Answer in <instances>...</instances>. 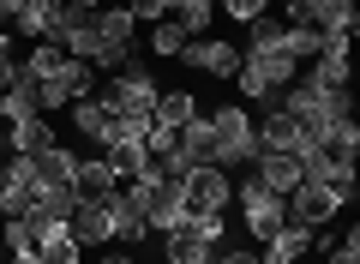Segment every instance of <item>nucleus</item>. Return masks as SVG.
Listing matches in <instances>:
<instances>
[{"label":"nucleus","mask_w":360,"mask_h":264,"mask_svg":"<svg viewBox=\"0 0 360 264\" xmlns=\"http://www.w3.org/2000/svg\"><path fill=\"white\" fill-rule=\"evenodd\" d=\"M210 120V168H222V175H234V168H252L258 156V132H252V108L246 102H222V108L205 114Z\"/></svg>","instance_id":"1"},{"label":"nucleus","mask_w":360,"mask_h":264,"mask_svg":"<svg viewBox=\"0 0 360 264\" xmlns=\"http://www.w3.org/2000/svg\"><path fill=\"white\" fill-rule=\"evenodd\" d=\"M96 96L108 102V114H139V120H150L156 114V78L144 73V66H127V73H108V78H96Z\"/></svg>","instance_id":"2"},{"label":"nucleus","mask_w":360,"mask_h":264,"mask_svg":"<svg viewBox=\"0 0 360 264\" xmlns=\"http://www.w3.org/2000/svg\"><path fill=\"white\" fill-rule=\"evenodd\" d=\"M234 204H240V222H246V234H252V246H264V240L288 222L283 199H276L258 175H252V180H234Z\"/></svg>","instance_id":"3"},{"label":"nucleus","mask_w":360,"mask_h":264,"mask_svg":"<svg viewBox=\"0 0 360 264\" xmlns=\"http://www.w3.org/2000/svg\"><path fill=\"white\" fill-rule=\"evenodd\" d=\"M115 192H120V187H115ZM115 192H103V199H78V210L66 216V234H72L84 252L115 246V228H108V199H115Z\"/></svg>","instance_id":"4"},{"label":"nucleus","mask_w":360,"mask_h":264,"mask_svg":"<svg viewBox=\"0 0 360 264\" xmlns=\"http://www.w3.org/2000/svg\"><path fill=\"white\" fill-rule=\"evenodd\" d=\"M180 192H186V216H198V210H229L234 204V180L222 175V168H193V175L180 180Z\"/></svg>","instance_id":"5"},{"label":"nucleus","mask_w":360,"mask_h":264,"mask_svg":"<svg viewBox=\"0 0 360 264\" xmlns=\"http://www.w3.org/2000/svg\"><path fill=\"white\" fill-rule=\"evenodd\" d=\"M283 210H288V222L324 228V222H336V216H342V204H336V192H330V187H319V180H300V187L283 199Z\"/></svg>","instance_id":"6"},{"label":"nucleus","mask_w":360,"mask_h":264,"mask_svg":"<svg viewBox=\"0 0 360 264\" xmlns=\"http://www.w3.org/2000/svg\"><path fill=\"white\" fill-rule=\"evenodd\" d=\"M174 61H186L193 73H210V78H234L240 73V49H234L229 37H193Z\"/></svg>","instance_id":"7"},{"label":"nucleus","mask_w":360,"mask_h":264,"mask_svg":"<svg viewBox=\"0 0 360 264\" xmlns=\"http://www.w3.org/2000/svg\"><path fill=\"white\" fill-rule=\"evenodd\" d=\"M252 132H258V151H283V156H307L312 144H307V126L295 120V114H264V120H252Z\"/></svg>","instance_id":"8"},{"label":"nucleus","mask_w":360,"mask_h":264,"mask_svg":"<svg viewBox=\"0 0 360 264\" xmlns=\"http://www.w3.org/2000/svg\"><path fill=\"white\" fill-rule=\"evenodd\" d=\"M72 108V132L84 144H96V151H108V139H115V120L120 114H108V102L103 96H78V102H66Z\"/></svg>","instance_id":"9"},{"label":"nucleus","mask_w":360,"mask_h":264,"mask_svg":"<svg viewBox=\"0 0 360 264\" xmlns=\"http://www.w3.org/2000/svg\"><path fill=\"white\" fill-rule=\"evenodd\" d=\"M60 13H66V0H25V6H18L13 13V42L18 37H30V42H49L54 37V25H60Z\"/></svg>","instance_id":"10"},{"label":"nucleus","mask_w":360,"mask_h":264,"mask_svg":"<svg viewBox=\"0 0 360 264\" xmlns=\"http://www.w3.org/2000/svg\"><path fill=\"white\" fill-rule=\"evenodd\" d=\"M6 144H13V156H37L49 144H60V132H54L49 114H25V120H6Z\"/></svg>","instance_id":"11"},{"label":"nucleus","mask_w":360,"mask_h":264,"mask_svg":"<svg viewBox=\"0 0 360 264\" xmlns=\"http://www.w3.org/2000/svg\"><path fill=\"white\" fill-rule=\"evenodd\" d=\"M307 73L319 78L324 90H348V84H354V54H348V42H330V37H324V54L307 66Z\"/></svg>","instance_id":"12"},{"label":"nucleus","mask_w":360,"mask_h":264,"mask_svg":"<svg viewBox=\"0 0 360 264\" xmlns=\"http://www.w3.org/2000/svg\"><path fill=\"white\" fill-rule=\"evenodd\" d=\"M30 168H37V187H72L78 180V151L72 144H49V151L30 156Z\"/></svg>","instance_id":"13"},{"label":"nucleus","mask_w":360,"mask_h":264,"mask_svg":"<svg viewBox=\"0 0 360 264\" xmlns=\"http://www.w3.org/2000/svg\"><path fill=\"white\" fill-rule=\"evenodd\" d=\"M108 228H115L120 246H144V240H156V234H150V216H144L139 204H127L120 192L108 199Z\"/></svg>","instance_id":"14"},{"label":"nucleus","mask_w":360,"mask_h":264,"mask_svg":"<svg viewBox=\"0 0 360 264\" xmlns=\"http://www.w3.org/2000/svg\"><path fill=\"white\" fill-rule=\"evenodd\" d=\"M252 175L264 180V187L276 192V199H288V192L300 187V156H283V151H264V156H258V163H252Z\"/></svg>","instance_id":"15"},{"label":"nucleus","mask_w":360,"mask_h":264,"mask_svg":"<svg viewBox=\"0 0 360 264\" xmlns=\"http://www.w3.org/2000/svg\"><path fill=\"white\" fill-rule=\"evenodd\" d=\"M312 25H319L330 42H354L360 37V6H354V0H324Z\"/></svg>","instance_id":"16"},{"label":"nucleus","mask_w":360,"mask_h":264,"mask_svg":"<svg viewBox=\"0 0 360 264\" xmlns=\"http://www.w3.org/2000/svg\"><path fill=\"white\" fill-rule=\"evenodd\" d=\"M96 37H103V49H139V18L127 6H103L96 13Z\"/></svg>","instance_id":"17"},{"label":"nucleus","mask_w":360,"mask_h":264,"mask_svg":"<svg viewBox=\"0 0 360 264\" xmlns=\"http://www.w3.org/2000/svg\"><path fill=\"white\" fill-rule=\"evenodd\" d=\"M115 187H120V175L108 168V156H78V180H72L78 199H103V192H115Z\"/></svg>","instance_id":"18"},{"label":"nucleus","mask_w":360,"mask_h":264,"mask_svg":"<svg viewBox=\"0 0 360 264\" xmlns=\"http://www.w3.org/2000/svg\"><path fill=\"white\" fill-rule=\"evenodd\" d=\"M162 258H168V264H205L210 246L198 240L193 222H180V228H168V234H162Z\"/></svg>","instance_id":"19"},{"label":"nucleus","mask_w":360,"mask_h":264,"mask_svg":"<svg viewBox=\"0 0 360 264\" xmlns=\"http://www.w3.org/2000/svg\"><path fill=\"white\" fill-rule=\"evenodd\" d=\"M258 252H270V258H288V264H300V258L312 252V228H307V222H283V228H276V234H270Z\"/></svg>","instance_id":"20"},{"label":"nucleus","mask_w":360,"mask_h":264,"mask_svg":"<svg viewBox=\"0 0 360 264\" xmlns=\"http://www.w3.org/2000/svg\"><path fill=\"white\" fill-rule=\"evenodd\" d=\"M186 42H193V37H186V30L174 25V18H162V25H150V30L139 37V49H144V54H156V61H174V54L186 49Z\"/></svg>","instance_id":"21"},{"label":"nucleus","mask_w":360,"mask_h":264,"mask_svg":"<svg viewBox=\"0 0 360 264\" xmlns=\"http://www.w3.org/2000/svg\"><path fill=\"white\" fill-rule=\"evenodd\" d=\"M72 210H78V192L72 187H37V210H30V216H42V222H66Z\"/></svg>","instance_id":"22"},{"label":"nucleus","mask_w":360,"mask_h":264,"mask_svg":"<svg viewBox=\"0 0 360 264\" xmlns=\"http://www.w3.org/2000/svg\"><path fill=\"white\" fill-rule=\"evenodd\" d=\"M60 66H66V49H60V42H37V49L18 61V73H25V78H54Z\"/></svg>","instance_id":"23"},{"label":"nucleus","mask_w":360,"mask_h":264,"mask_svg":"<svg viewBox=\"0 0 360 264\" xmlns=\"http://www.w3.org/2000/svg\"><path fill=\"white\" fill-rule=\"evenodd\" d=\"M37 258H42V264H84V246H78L66 228H49L42 246H37Z\"/></svg>","instance_id":"24"},{"label":"nucleus","mask_w":360,"mask_h":264,"mask_svg":"<svg viewBox=\"0 0 360 264\" xmlns=\"http://www.w3.org/2000/svg\"><path fill=\"white\" fill-rule=\"evenodd\" d=\"M193 114H198V102L186 96V90H162V96H156V114H150V120H162V126H174V132H180V126L193 120Z\"/></svg>","instance_id":"25"},{"label":"nucleus","mask_w":360,"mask_h":264,"mask_svg":"<svg viewBox=\"0 0 360 264\" xmlns=\"http://www.w3.org/2000/svg\"><path fill=\"white\" fill-rule=\"evenodd\" d=\"M54 78H60V90H66V96H96V66H90V61H72V54H66V66H60V73H54Z\"/></svg>","instance_id":"26"},{"label":"nucleus","mask_w":360,"mask_h":264,"mask_svg":"<svg viewBox=\"0 0 360 264\" xmlns=\"http://www.w3.org/2000/svg\"><path fill=\"white\" fill-rule=\"evenodd\" d=\"M168 18H174L186 37H210V18H217V6H205V0H180Z\"/></svg>","instance_id":"27"},{"label":"nucleus","mask_w":360,"mask_h":264,"mask_svg":"<svg viewBox=\"0 0 360 264\" xmlns=\"http://www.w3.org/2000/svg\"><path fill=\"white\" fill-rule=\"evenodd\" d=\"M264 49H283V18H252L246 25V54H264Z\"/></svg>","instance_id":"28"},{"label":"nucleus","mask_w":360,"mask_h":264,"mask_svg":"<svg viewBox=\"0 0 360 264\" xmlns=\"http://www.w3.org/2000/svg\"><path fill=\"white\" fill-rule=\"evenodd\" d=\"M186 222L198 228V240H205L210 252H217V246H229V216H222V210H198V216H186Z\"/></svg>","instance_id":"29"},{"label":"nucleus","mask_w":360,"mask_h":264,"mask_svg":"<svg viewBox=\"0 0 360 264\" xmlns=\"http://www.w3.org/2000/svg\"><path fill=\"white\" fill-rule=\"evenodd\" d=\"M217 6L234 18V25H252V18H264L270 6H276V0H217Z\"/></svg>","instance_id":"30"},{"label":"nucleus","mask_w":360,"mask_h":264,"mask_svg":"<svg viewBox=\"0 0 360 264\" xmlns=\"http://www.w3.org/2000/svg\"><path fill=\"white\" fill-rule=\"evenodd\" d=\"M66 102H72V96L60 90V78H37V108H42V114H60Z\"/></svg>","instance_id":"31"},{"label":"nucleus","mask_w":360,"mask_h":264,"mask_svg":"<svg viewBox=\"0 0 360 264\" xmlns=\"http://www.w3.org/2000/svg\"><path fill=\"white\" fill-rule=\"evenodd\" d=\"M205 264H258V246H252V240H246V246H234V240H229V246H217Z\"/></svg>","instance_id":"32"},{"label":"nucleus","mask_w":360,"mask_h":264,"mask_svg":"<svg viewBox=\"0 0 360 264\" xmlns=\"http://www.w3.org/2000/svg\"><path fill=\"white\" fill-rule=\"evenodd\" d=\"M127 13L139 18V25H162V18H168V0H127Z\"/></svg>","instance_id":"33"},{"label":"nucleus","mask_w":360,"mask_h":264,"mask_svg":"<svg viewBox=\"0 0 360 264\" xmlns=\"http://www.w3.org/2000/svg\"><path fill=\"white\" fill-rule=\"evenodd\" d=\"M144 144H150V156L162 163L168 151H174V126H162V120H150V132H144Z\"/></svg>","instance_id":"34"},{"label":"nucleus","mask_w":360,"mask_h":264,"mask_svg":"<svg viewBox=\"0 0 360 264\" xmlns=\"http://www.w3.org/2000/svg\"><path fill=\"white\" fill-rule=\"evenodd\" d=\"M319 6H324V0H283V18H288V25H312Z\"/></svg>","instance_id":"35"},{"label":"nucleus","mask_w":360,"mask_h":264,"mask_svg":"<svg viewBox=\"0 0 360 264\" xmlns=\"http://www.w3.org/2000/svg\"><path fill=\"white\" fill-rule=\"evenodd\" d=\"M96 264H139V258H132V246H120V240H115V246H103V258H96Z\"/></svg>","instance_id":"36"},{"label":"nucleus","mask_w":360,"mask_h":264,"mask_svg":"<svg viewBox=\"0 0 360 264\" xmlns=\"http://www.w3.org/2000/svg\"><path fill=\"white\" fill-rule=\"evenodd\" d=\"M66 6H78V13H103V6H127V0H66Z\"/></svg>","instance_id":"37"},{"label":"nucleus","mask_w":360,"mask_h":264,"mask_svg":"<svg viewBox=\"0 0 360 264\" xmlns=\"http://www.w3.org/2000/svg\"><path fill=\"white\" fill-rule=\"evenodd\" d=\"M0 61H18V54H13V30H6V25H0Z\"/></svg>","instance_id":"38"},{"label":"nucleus","mask_w":360,"mask_h":264,"mask_svg":"<svg viewBox=\"0 0 360 264\" xmlns=\"http://www.w3.org/2000/svg\"><path fill=\"white\" fill-rule=\"evenodd\" d=\"M6 264H42V258H37V252H13V258H6Z\"/></svg>","instance_id":"39"},{"label":"nucleus","mask_w":360,"mask_h":264,"mask_svg":"<svg viewBox=\"0 0 360 264\" xmlns=\"http://www.w3.org/2000/svg\"><path fill=\"white\" fill-rule=\"evenodd\" d=\"M174 6H180V0H168V13H174Z\"/></svg>","instance_id":"40"},{"label":"nucleus","mask_w":360,"mask_h":264,"mask_svg":"<svg viewBox=\"0 0 360 264\" xmlns=\"http://www.w3.org/2000/svg\"><path fill=\"white\" fill-rule=\"evenodd\" d=\"M0 258H6V240H0Z\"/></svg>","instance_id":"41"},{"label":"nucleus","mask_w":360,"mask_h":264,"mask_svg":"<svg viewBox=\"0 0 360 264\" xmlns=\"http://www.w3.org/2000/svg\"><path fill=\"white\" fill-rule=\"evenodd\" d=\"M205 6H217V0H205Z\"/></svg>","instance_id":"42"},{"label":"nucleus","mask_w":360,"mask_h":264,"mask_svg":"<svg viewBox=\"0 0 360 264\" xmlns=\"http://www.w3.org/2000/svg\"><path fill=\"white\" fill-rule=\"evenodd\" d=\"M0 264H6V258H0Z\"/></svg>","instance_id":"43"}]
</instances>
